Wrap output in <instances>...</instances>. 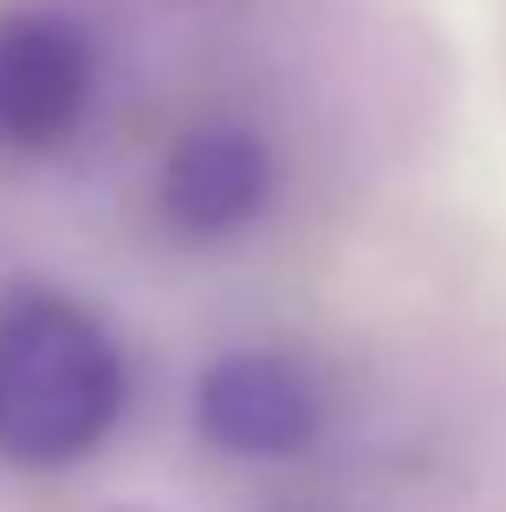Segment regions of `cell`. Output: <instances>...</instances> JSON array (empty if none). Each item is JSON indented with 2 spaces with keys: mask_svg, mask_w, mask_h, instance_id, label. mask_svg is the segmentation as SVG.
I'll return each instance as SVG.
<instances>
[{
  "mask_svg": "<svg viewBox=\"0 0 506 512\" xmlns=\"http://www.w3.org/2000/svg\"><path fill=\"white\" fill-rule=\"evenodd\" d=\"M124 402V344L85 299L59 286L0 292V461L59 474L124 422Z\"/></svg>",
  "mask_w": 506,
  "mask_h": 512,
  "instance_id": "1",
  "label": "cell"
},
{
  "mask_svg": "<svg viewBox=\"0 0 506 512\" xmlns=\"http://www.w3.org/2000/svg\"><path fill=\"white\" fill-rule=\"evenodd\" d=\"M98 33L59 0L0 7V163H46L72 150L98 111Z\"/></svg>",
  "mask_w": 506,
  "mask_h": 512,
  "instance_id": "2",
  "label": "cell"
},
{
  "mask_svg": "<svg viewBox=\"0 0 506 512\" xmlns=\"http://www.w3.org/2000/svg\"><path fill=\"white\" fill-rule=\"evenodd\" d=\"M279 195V156L253 124L215 117L195 124L169 143L156 163V214L169 234L215 247V240H241Z\"/></svg>",
  "mask_w": 506,
  "mask_h": 512,
  "instance_id": "3",
  "label": "cell"
},
{
  "mask_svg": "<svg viewBox=\"0 0 506 512\" xmlns=\"http://www.w3.org/2000/svg\"><path fill=\"white\" fill-rule=\"evenodd\" d=\"M325 428L312 370L286 350H228L195 383V435L234 461H292Z\"/></svg>",
  "mask_w": 506,
  "mask_h": 512,
  "instance_id": "4",
  "label": "cell"
}]
</instances>
